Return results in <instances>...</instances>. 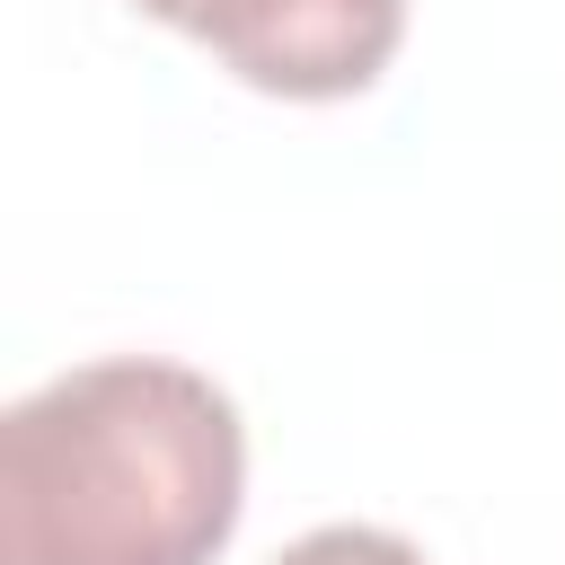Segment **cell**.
Instances as JSON below:
<instances>
[{
  "label": "cell",
  "mask_w": 565,
  "mask_h": 565,
  "mask_svg": "<svg viewBox=\"0 0 565 565\" xmlns=\"http://www.w3.org/2000/svg\"><path fill=\"white\" fill-rule=\"evenodd\" d=\"M238 503V406L185 362H79L0 415V565H212Z\"/></svg>",
  "instance_id": "1"
},
{
  "label": "cell",
  "mask_w": 565,
  "mask_h": 565,
  "mask_svg": "<svg viewBox=\"0 0 565 565\" xmlns=\"http://www.w3.org/2000/svg\"><path fill=\"white\" fill-rule=\"evenodd\" d=\"M132 9L194 35L230 79L300 106L362 97L406 44V0H132Z\"/></svg>",
  "instance_id": "2"
},
{
  "label": "cell",
  "mask_w": 565,
  "mask_h": 565,
  "mask_svg": "<svg viewBox=\"0 0 565 565\" xmlns=\"http://www.w3.org/2000/svg\"><path fill=\"white\" fill-rule=\"evenodd\" d=\"M274 565H424V547L397 530H371V521H327V530L291 539Z\"/></svg>",
  "instance_id": "3"
}]
</instances>
